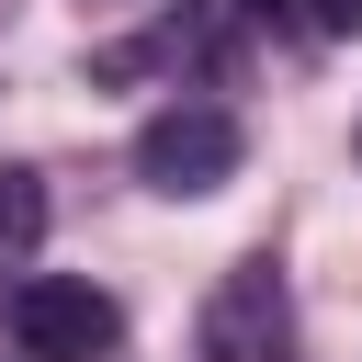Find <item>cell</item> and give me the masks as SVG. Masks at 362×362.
<instances>
[{"label":"cell","mask_w":362,"mask_h":362,"mask_svg":"<svg viewBox=\"0 0 362 362\" xmlns=\"http://www.w3.org/2000/svg\"><path fill=\"white\" fill-rule=\"evenodd\" d=\"M249 11H283V0H249Z\"/></svg>","instance_id":"cell-6"},{"label":"cell","mask_w":362,"mask_h":362,"mask_svg":"<svg viewBox=\"0 0 362 362\" xmlns=\"http://www.w3.org/2000/svg\"><path fill=\"white\" fill-rule=\"evenodd\" d=\"M34 238H45V181L34 170H0V272H23Z\"/></svg>","instance_id":"cell-4"},{"label":"cell","mask_w":362,"mask_h":362,"mask_svg":"<svg viewBox=\"0 0 362 362\" xmlns=\"http://www.w3.org/2000/svg\"><path fill=\"white\" fill-rule=\"evenodd\" d=\"M283 351H294L283 272H272V260H238V272L204 294V362H283Z\"/></svg>","instance_id":"cell-3"},{"label":"cell","mask_w":362,"mask_h":362,"mask_svg":"<svg viewBox=\"0 0 362 362\" xmlns=\"http://www.w3.org/2000/svg\"><path fill=\"white\" fill-rule=\"evenodd\" d=\"M317 11V34H362V0H305Z\"/></svg>","instance_id":"cell-5"},{"label":"cell","mask_w":362,"mask_h":362,"mask_svg":"<svg viewBox=\"0 0 362 362\" xmlns=\"http://www.w3.org/2000/svg\"><path fill=\"white\" fill-rule=\"evenodd\" d=\"M238 158H249V136H238L226 102H170V113H147V136H136L147 192H226Z\"/></svg>","instance_id":"cell-1"},{"label":"cell","mask_w":362,"mask_h":362,"mask_svg":"<svg viewBox=\"0 0 362 362\" xmlns=\"http://www.w3.org/2000/svg\"><path fill=\"white\" fill-rule=\"evenodd\" d=\"M11 339H23L34 362H102V351L124 339V305H113L102 283L34 272V283H11Z\"/></svg>","instance_id":"cell-2"}]
</instances>
